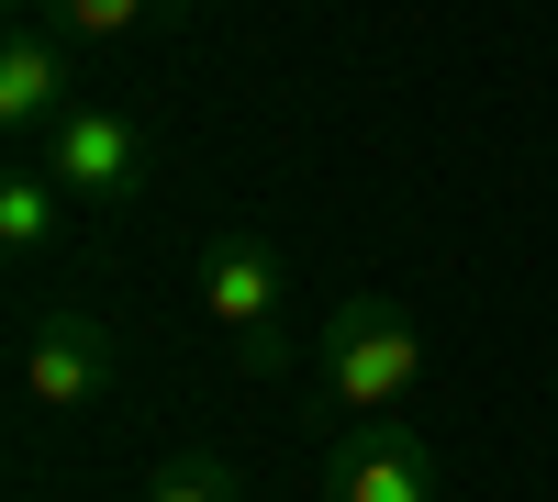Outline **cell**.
Instances as JSON below:
<instances>
[{
	"label": "cell",
	"instance_id": "obj_1",
	"mask_svg": "<svg viewBox=\"0 0 558 502\" xmlns=\"http://www.w3.org/2000/svg\"><path fill=\"white\" fill-rule=\"evenodd\" d=\"M425 391V325L391 302V291H347L313 335V402L336 425H380Z\"/></svg>",
	"mask_w": 558,
	"mask_h": 502
},
{
	"label": "cell",
	"instance_id": "obj_2",
	"mask_svg": "<svg viewBox=\"0 0 558 502\" xmlns=\"http://www.w3.org/2000/svg\"><path fill=\"white\" fill-rule=\"evenodd\" d=\"M34 168L57 179L78 212H123V201H146V123L112 112V101H68L34 134Z\"/></svg>",
	"mask_w": 558,
	"mask_h": 502
},
{
	"label": "cell",
	"instance_id": "obj_3",
	"mask_svg": "<svg viewBox=\"0 0 558 502\" xmlns=\"http://www.w3.org/2000/svg\"><path fill=\"white\" fill-rule=\"evenodd\" d=\"M112 369H123V357H112V325H101V313H34V346H23V391L45 402V414H78V402H101L112 391Z\"/></svg>",
	"mask_w": 558,
	"mask_h": 502
},
{
	"label": "cell",
	"instance_id": "obj_4",
	"mask_svg": "<svg viewBox=\"0 0 558 502\" xmlns=\"http://www.w3.org/2000/svg\"><path fill=\"white\" fill-rule=\"evenodd\" d=\"M324 491H336V502H436V446L413 436L402 414H380L368 436H347V446H336Z\"/></svg>",
	"mask_w": 558,
	"mask_h": 502
},
{
	"label": "cell",
	"instance_id": "obj_5",
	"mask_svg": "<svg viewBox=\"0 0 558 502\" xmlns=\"http://www.w3.org/2000/svg\"><path fill=\"white\" fill-rule=\"evenodd\" d=\"M202 313L223 335H268V325H291V313H279V246L268 235H213L202 246Z\"/></svg>",
	"mask_w": 558,
	"mask_h": 502
},
{
	"label": "cell",
	"instance_id": "obj_6",
	"mask_svg": "<svg viewBox=\"0 0 558 502\" xmlns=\"http://www.w3.org/2000/svg\"><path fill=\"white\" fill-rule=\"evenodd\" d=\"M68 101H78V89H68V45L45 34V23H12V45H0V123L45 134Z\"/></svg>",
	"mask_w": 558,
	"mask_h": 502
},
{
	"label": "cell",
	"instance_id": "obj_7",
	"mask_svg": "<svg viewBox=\"0 0 558 502\" xmlns=\"http://www.w3.org/2000/svg\"><path fill=\"white\" fill-rule=\"evenodd\" d=\"M202 0H45V34L57 45H123V34H146V23H191Z\"/></svg>",
	"mask_w": 558,
	"mask_h": 502
},
{
	"label": "cell",
	"instance_id": "obj_8",
	"mask_svg": "<svg viewBox=\"0 0 558 502\" xmlns=\"http://www.w3.org/2000/svg\"><path fill=\"white\" fill-rule=\"evenodd\" d=\"M57 223H68V191L23 157L12 179H0V246H12V257H45V246H57Z\"/></svg>",
	"mask_w": 558,
	"mask_h": 502
},
{
	"label": "cell",
	"instance_id": "obj_9",
	"mask_svg": "<svg viewBox=\"0 0 558 502\" xmlns=\"http://www.w3.org/2000/svg\"><path fill=\"white\" fill-rule=\"evenodd\" d=\"M146 502H235V469H223V458H168L146 480Z\"/></svg>",
	"mask_w": 558,
	"mask_h": 502
},
{
	"label": "cell",
	"instance_id": "obj_10",
	"mask_svg": "<svg viewBox=\"0 0 558 502\" xmlns=\"http://www.w3.org/2000/svg\"><path fill=\"white\" fill-rule=\"evenodd\" d=\"M34 12H45V0H12V23H34Z\"/></svg>",
	"mask_w": 558,
	"mask_h": 502
}]
</instances>
